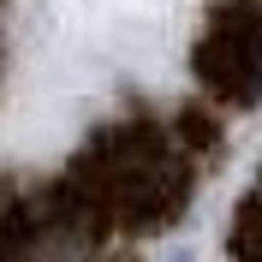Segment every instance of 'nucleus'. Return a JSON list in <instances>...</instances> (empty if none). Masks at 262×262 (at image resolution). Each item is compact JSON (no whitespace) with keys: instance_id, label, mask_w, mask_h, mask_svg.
Wrapping results in <instances>:
<instances>
[{"instance_id":"obj_1","label":"nucleus","mask_w":262,"mask_h":262,"mask_svg":"<svg viewBox=\"0 0 262 262\" xmlns=\"http://www.w3.org/2000/svg\"><path fill=\"white\" fill-rule=\"evenodd\" d=\"M196 83L221 114H245L262 101V0H232L196 36Z\"/></svg>"}]
</instances>
